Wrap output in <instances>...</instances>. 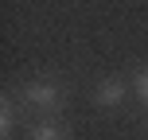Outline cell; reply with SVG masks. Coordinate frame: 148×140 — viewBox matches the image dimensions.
Returning <instances> with one entry per match:
<instances>
[{"instance_id": "obj_5", "label": "cell", "mask_w": 148, "mask_h": 140, "mask_svg": "<svg viewBox=\"0 0 148 140\" xmlns=\"http://www.w3.org/2000/svg\"><path fill=\"white\" fill-rule=\"evenodd\" d=\"M133 94H136V97H140V101L148 105V66H140V70L133 74Z\"/></svg>"}, {"instance_id": "obj_2", "label": "cell", "mask_w": 148, "mask_h": 140, "mask_svg": "<svg viewBox=\"0 0 148 140\" xmlns=\"http://www.w3.org/2000/svg\"><path fill=\"white\" fill-rule=\"evenodd\" d=\"M129 89H133V82H125L121 74H109V78H101L94 86V105L97 109H121V105L129 101Z\"/></svg>"}, {"instance_id": "obj_3", "label": "cell", "mask_w": 148, "mask_h": 140, "mask_svg": "<svg viewBox=\"0 0 148 140\" xmlns=\"http://www.w3.org/2000/svg\"><path fill=\"white\" fill-rule=\"evenodd\" d=\"M23 140H70V125L59 117H35L23 125Z\"/></svg>"}, {"instance_id": "obj_4", "label": "cell", "mask_w": 148, "mask_h": 140, "mask_svg": "<svg viewBox=\"0 0 148 140\" xmlns=\"http://www.w3.org/2000/svg\"><path fill=\"white\" fill-rule=\"evenodd\" d=\"M16 128H20V125H16V101L4 94V97H0V140H12Z\"/></svg>"}, {"instance_id": "obj_1", "label": "cell", "mask_w": 148, "mask_h": 140, "mask_svg": "<svg viewBox=\"0 0 148 140\" xmlns=\"http://www.w3.org/2000/svg\"><path fill=\"white\" fill-rule=\"evenodd\" d=\"M20 97H23V105H27V109L39 113V117H59V113L66 109V86H62L59 78H51V74L23 82Z\"/></svg>"}]
</instances>
